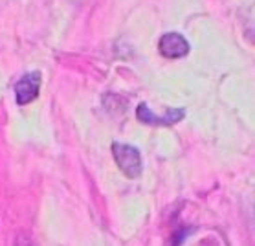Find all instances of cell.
Segmentation results:
<instances>
[{
	"label": "cell",
	"instance_id": "cell-1",
	"mask_svg": "<svg viewBox=\"0 0 255 246\" xmlns=\"http://www.w3.org/2000/svg\"><path fill=\"white\" fill-rule=\"evenodd\" d=\"M112 154L116 160L118 167L122 169V173L128 178H138L143 171V164H141V154L134 145L128 143H122V141H114L112 143Z\"/></svg>",
	"mask_w": 255,
	"mask_h": 246
},
{
	"label": "cell",
	"instance_id": "cell-2",
	"mask_svg": "<svg viewBox=\"0 0 255 246\" xmlns=\"http://www.w3.org/2000/svg\"><path fill=\"white\" fill-rule=\"evenodd\" d=\"M136 116H138L139 122L147 123V125L169 127V125H174V123H178L180 120H184L186 111H184V109H169L163 116H156V114H152V111L145 105V103H141V105L138 107V111H136Z\"/></svg>",
	"mask_w": 255,
	"mask_h": 246
},
{
	"label": "cell",
	"instance_id": "cell-3",
	"mask_svg": "<svg viewBox=\"0 0 255 246\" xmlns=\"http://www.w3.org/2000/svg\"><path fill=\"white\" fill-rule=\"evenodd\" d=\"M41 88V74L39 72H29L15 85V94H17L18 105H28L39 96Z\"/></svg>",
	"mask_w": 255,
	"mask_h": 246
},
{
	"label": "cell",
	"instance_id": "cell-4",
	"mask_svg": "<svg viewBox=\"0 0 255 246\" xmlns=\"http://www.w3.org/2000/svg\"><path fill=\"white\" fill-rule=\"evenodd\" d=\"M160 53L167 59H178L189 53V42L180 35V33H165L160 39Z\"/></svg>",
	"mask_w": 255,
	"mask_h": 246
},
{
	"label": "cell",
	"instance_id": "cell-5",
	"mask_svg": "<svg viewBox=\"0 0 255 246\" xmlns=\"http://www.w3.org/2000/svg\"><path fill=\"white\" fill-rule=\"evenodd\" d=\"M15 246H33V245H31V241H29L28 237H24V235H18Z\"/></svg>",
	"mask_w": 255,
	"mask_h": 246
}]
</instances>
